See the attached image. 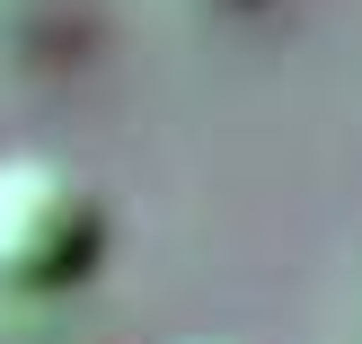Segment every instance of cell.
<instances>
[{"instance_id":"1","label":"cell","mask_w":362,"mask_h":344,"mask_svg":"<svg viewBox=\"0 0 362 344\" xmlns=\"http://www.w3.org/2000/svg\"><path fill=\"white\" fill-rule=\"evenodd\" d=\"M106 256V194L62 159H0V292L9 300H53L88 283Z\"/></svg>"}]
</instances>
